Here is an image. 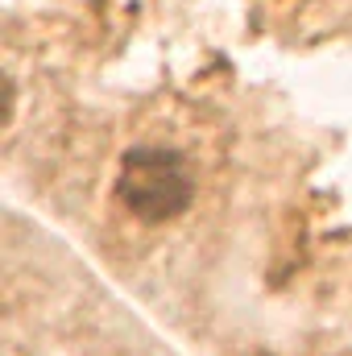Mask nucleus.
<instances>
[{
    "label": "nucleus",
    "mask_w": 352,
    "mask_h": 356,
    "mask_svg": "<svg viewBox=\"0 0 352 356\" xmlns=\"http://www.w3.org/2000/svg\"><path fill=\"white\" fill-rule=\"evenodd\" d=\"M116 199L141 224H170L191 207L195 182H191V170L175 149L141 145V149H129L120 162Z\"/></svg>",
    "instance_id": "obj_1"
}]
</instances>
